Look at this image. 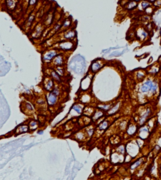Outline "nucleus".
<instances>
[{"mask_svg":"<svg viewBox=\"0 0 161 180\" xmlns=\"http://www.w3.org/2000/svg\"><path fill=\"white\" fill-rule=\"evenodd\" d=\"M76 45L74 44L73 40H63L58 43L57 49L59 51L61 50L63 52H69L73 50Z\"/></svg>","mask_w":161,"mask_h":180,"instance_id":"nucleus-1","label":"nucleus"},{"mask_svg":"<svg viewBox=\"0 0 161 180\" xmlns=\"http://www.w3.org/2000/svg\"><path fill=\"white\" fill-rule=\"evenodd\" d=\"M58 54L59 50L57 49H51L46 50L42 55V60L46 63H51Z\"/></svg>","mask_w":161,"mask_h":180,"instance_id":"nucleus-2","label":"nucleus"},{"mask_svg":"<svg viewBox=\"0 0 161 180\" xmlns=\"http://www.w3.org/2000/svg\"><path fill=\"white\" fill-rule=\"evenodd\" d=\"M62 38L63 40H73L76 37V31L73 28H69L65 31H62Z\"/></svg>","mask_w":161,"mask_h":180,"instance_id":"nucleus-3","label":"nucleus"},{"mask_svg":"<svg viewBox=\"0 0 161 180\" xmlns=\"http://www.w3.org/2000/svg\"><path fill=\"white\" fill-rule=\"evenodd\" d=\"M65 60V59L63 54H58L53 59L52 62L53 65L55 67H60V66H63Z\"/></svg>","mask_w":161,"mask_h":180,"instance_id":"nucleus-4","label":"nucleus"},{"mask_svg":"<svg viewBox=\"0 0 161 180\" xmlns=\"http://www.w3.org/2000/svg\"><path fill=\"white\" fill-rule=\"evenodd\" d=\"M155 83H154L152 80H150L146 81L142 86L141 89H140L141 92L143 93H146V92H148V91L151 92Z\"/></svg>","mask_w":161,"mask_h":180,"instance_id":"nucleus-5","label":"nucleus"},{"mask_svg":"<svg viewBox=\"0 0 161 180\" xmlns=\"http://www.w3.org/2000/svg\"><path fill=\"white\" fill-rule=\"evenodd\" d=\"M57 97L58 96L55 95L54 93H53L52 92H50L47 95V101L49 106H53L56 104L57 102Z\"/></svg>","mask_w":161,"mask_h":180,"instance_id":"nucleus-6","label":"nucleus"},{"mask_svg":"<svg viewBox=\"0 0 161 180\" xmlns=\"http://www.w3.org/2000/svg\"><path fill=\"white\" fill-rule=\"evenodd\" d=\"M44 24H38L35 28L33 35H32L33 37L34 38H38L42 35V33L44 32Z\"/></svg>","mask_w":161,"mask_h":180,"instance_id":"nucleus-7","label":"nucleus"},{"mask_svg":"<svg viewBox=\"0 0 161 180\" xmlns=\"http://www.w3.org/2000/svg\"><path fill=\"white\" fill-rule=\"evenodd\" d=\"M72 25H73L72 20L69 18H65V19H64L62 21V28L60 30L62 31L67 30L68 29L71 28V27L72 26Z\"/></svg>","mask_w":161,"mask_h":180,"instance_id":"nucleus-8","label":"nucleus"},{"mask_svg":"<svg viewBox=\"0 0 161 180\" xmlns=\"http://www.w3.org/2000/svg\"><path fill=\"white\" fill-rule=\"evenodd\" d=\"M5 3L8 10L13 11V10H15L16 6H17L18 1L17 0H6Z\"/></svg>","mask_w":161,"mask_h":180,"instance_id":"nucleus-9","label":"nucleus"},{"mask_svg":"<svg viewBox=\"0 0 161 180\" xmlns=\"http://www.w3.org/2000/svg\"><path fill=\"white\" fill-rule=\"evenodd\" d=\"M35 16H36L35 14L33 13H31L28 16V18H27V20H26L25 25L26 30H27V29H28L32 26L33 23V22L35 21Z\"/></svg>","mask_w":161,"mask_h":180,"instance_id":"nucleus-10","label":"nucleus"},{"mask_svg":"<svg viewBox=\"0 0 161 180\" xmlns=\"http://www.w3.org/2000/svg\"><path fill=\"white\" fill-rule=\"evenodd\" d=\"M91 83V79L89 77H86L81 82V88L83 90H87L89 87Z\"/></svg>","mask_w":161,"mask_h":180,"instance_id":"nucleus-11","label":"nucleus"},{"mask_svg":"<svg viewBox=\"0 0 161 180\" xmlns=\"http://www.w3.org/2000/svg\"><path fill=\"white\" fill-rule=\"evenodd\" d=\"M102 64L101 62L99 61H94L93 63L91 64V69L92 72H96L100 70L102 67Z\"/></svg>","mask_w":161,"mask_h":180,"instance_id":"nucleus-12","label":"nucleus"},{"mask_svg":"<svg viewBox=\"0 0 161 180\" xmlns=\"http://www.w3.org/2000/svg\"><path fill=\"white\" fill-rule=\"evenodd\" d=\"M54 14L51 13V14H48L46 18H45V20H44V26H49L51 25V24L52 23L53 20H54Z\"/></svg>","mask_w":161,"mask_h":180,"instance_id":"nucleus-13","label":"nucleus"},{"mask_svg":"<svg viewBox=\"0 0 161 180\" xmlns=\"http://www.w3.org/2000/svg\"><path fill=\"white\" fill-rule=\"evenodd\" d=\"M53 80H54L53 79H49L47 82V83L45 84V88L47 91H51V90L54 87V81Z\"/></svg>","mask_w":161,"mask_h":180,"instance_id":"nucleus-14","label":"nucleus"},{"mask_svg":"<svg viewBox=\"0 0 161 180\" xmlns=\"http://www.w3.org/2000/svg\"><path fill=\"white\" fill-rule=\"evenodd\" d=\"M29 130V126H27V125H23V126H20L17 129V132L19 134H22L27 132Z\"/></svg>","mask_w":161,"mask_h":180,"instance_id":"nucleus-15","label":"nucleus"},{"mask_svg":"<svg viewBox=\"0 0 161 180\" xmlns=\"http://www.w3.org/2000/svg\"><path fill=\"white\" fill-rule=\"evenodd\" d=\"M51 76H52L53 80H55V81L57 82H61L60 76L57 73L56 71L52 70V71L51 72Z\"/></svg>","mask_w":161,"mask_h":180,"instance_id":"nucleus-16","label":"nucleus"},{"mask_svg":"<svg viewBox=\"0 0 161 180\" xmlns=\"http://www.w3.org/2000/svg\"><path fill=\"white\" fill-rule=\"evenodd\" d=\"M150 109H147V111L145 112V114H144L143 115H142L141 117H140V124L142 125L143 123H145V120H146V118L148 117V115H149V114H150Z\"/></svg>","mask_w":161,"mask_h":180,"instance_id":"nucleus-17","label":"nucleus"},{"mask_svg":"<svg viewBox=\"0 0 161 180\" xmlns=\"http://www.w3.org/2000/svg\"><path fill=\"white\" fill-rule=\"evenodd\" d=\"M73 109L75 112H76L78 114H81L83 112V107L79 104L74 105L73 107Z\"/></svg>","mask_w":161,"mask_h":180,"instance_id":"nucleus-18","label":"nucleus"},{"mask_svg":"<svg viewBox=\"0 0 161 180\" xmlns=\"http://www.w3.org/2000/svg\"><path fill=\"white\" fill-rule=\"evenodd\" d=\"M57 73L59 75L60 77L61 76H64V73H65V69H64L62 66H60V67H56V70Z\"/></svg>","mask_w":161,"mask_h":180,"instance_id":"nucleus-19","label":"nucleus"},{"mask_svg":"<svg viewBox=\"0 0 161 180\" xmlns=\"http://www.w3.org/2000/svg\"><path fill=\"white\" fill-rule=\"evenodd\" d=\"M103 112L102 111H97L95 112L94 115H93V117H92V119L94 121H96L98 120V119H100V117L103 116Z\"/></svg>","mask_w":161,"mask_h":180,"instance_id":"nucleus-20","label":"nucleus"},{"mask_svg":"<svg viewBox=\"0 0 161 180\" xmlns=\"http://www.w3.org/2000/svg\"><path fill=\"white\" fill-rule=\"evenodd\" d=\"M137 3L136 1H131L128 4H127V8L128 9H132L135 8L137 6Z\"/></svg>","mask_w":161,"mask_h":180,"instance_id":"nucleus-21","label":"nucleus"},{"mask_svg":"<svg viewBox=\"0 0 161 180\" xmlns=\"http://www.w3.org/2000/svg\"><path fill=\"white\" fill-rule=\"evenodd\" d=\"M136 129H137V127H136L135 126H133V125H132V126L129 127V129H128L127 132H128V133H129L130 135H132L133 134H134L135 132Z\"/></svg>","mask_w":161,"mask_h":180,"instance_id":"nucleus-22","label":"nucleus"},{"mask_svg":"<svg viewBox=\"0 0 161 180\" xmlns=\"http://www.w3.org/2000/svg\"><path fill=\"white\" fill-rule=\"evenodd\" d=\"M108 126V123L107 121H104L99 126V129L100 130H105Z\"/></svg>","mask_w":161,"mask_h":180,"instance_id":"nucleus-23","label":"nucleus"},{"mask_svg":"<svg viewBox=\"0 0 161 180\" xmlns=\"http://www.w3.org/2000/svg\"><path fill=\"white\" fill-rule=\"evenodd\" d=\"M84 137H85V136H84V133H83L82 132H78V133H77L76 134V139L79 140H83L84 139Z\"/></svg>","mask_w":161,"mask_h":180,"instance_id":"nucleus-24","label":"nucleus"},{"mask_svg":"<svg viewBox=\"0 0 161 180\" xmlns=\"http://www.w3.org/2000/svg\"><path fill=\"white\" fill-rule=\"evenodd\" d=\"M28 126H29V128L30 129L34 130L37 127V122H35V121H32L30 123Z\"/></svg>","mask_w":161,"mask_h":180,"instance_id":"nucleus-25","label":"nucleus"},{"mask_svg":"<svg viewBox=\"0 0 161 180\" xmlns=\"http://www.w3.org/2000/svg\"><path fill=\"white\" fill-rule=\"evenodd\" d=\"M38 0H29L28 1V8H34L36 6Z\"/></svg>","mask_w":161,"mask_h":180,"instance_id":"nucleus-26","label":"nucleus"},{"mask_svg":"<svg viewBox=\"0 0 161 180\" xmlns=\"http://www.w3.org/2000/svg\"><path fill=\"white\" fill-rule=\"evenodd\" d=\"M141 6L142 9H145L146 8L150 6V3L147 1H143L142 2Z\"/></svg>","mask_w":161,"mask_h":180,"instance_id":"nucleus-27","label":"nucleus"},{"mask_svg":"<svg viewBox=\"0 0 161 180\" xmlns=\"http://www.w3.org/2000/svg\"><path fill=\"white\" fill-rule=\"evenodd\" d=\"M119 107H120V103H118V104L116 105V106H115L112 109H111L110 111L109 112V114H114L115 112H116L117 111L118 109V108H119Z\"/></svg>","mask_w":161,"mask_h":180,"instance_id":"nucleus-28","label":"nucleus"},{"mask_svg":"<svg viewBox=\"0 0 161 180\" xmlns=\"http://www.w3.org/2000/svg\"><path fill=\"white\" fill-rule=\"evenodd\" d=\"M142 162V161L141 160V159H140V160H138V161H137L136 162H135L133 165L132 166V167H131V168H132V169H135L136 167H137L138 166H139L140 164H141Z\"/></svg>","mask_w":161,"mask_h":180,"instance_id":"nucleus-29","label":"nucleus"},{"mask_svg":"<svg viewBox=\"0 0 161 180\" xmlns=\"http://www.w3.org/2000/svg\"><path fill=\"white\" fill-rule=\"evenodd\" d=\"M99 107H100V109H103V110H107L110 109V105H103L99 106Z\"/></svg>","mask_w":161,"mask_h":180,"instance_id":"nucleus-30","label":"nucleus"},{"mask_svg":"<svg viewBox=\"0 0 161 180\" xmlns=\"http://www.w3.org/2000/svg\"><path fill=\"white\" fill-rule=\"evenodd\" d=\"M26 107L27 109L28 110H33V107L32 105L30 104V103H27L26 104Z\"/></svg>","mask_w":161,"mask_h":180,"instance_id":"nucleus-31","label":"nucleus"},{"mask_svg":"<svg viewBox=\"0 0 161 180\" xmlns=\"http://www.w3.org/2000/svg\"><path fill=\"white\" fill-rule=\"evenodd\" d=\"M93 132H94V130L92 129H87V133L89 136H91L92 135Z\"/></svg>","mask_w":161,"mask_h":180,"instance_id":"nucleus-32","label":"nucleus"},{"mask_svg":"<svg viewBox=\"0 0 161 180\" xmlns=\"http://www.w3.org/2000/svg\"><path fill=\"white\" fill-rule=\"evenodd\" d=\"M154 3L157 6H161V0H156V1Z\"/></svg>","mask_w":161,"mask_h":180,"instance_id":"nucleus-33","label":"nucleus"},{"mask_svg":"<svg viewBox=\"0 0 161 180\" xmlns=\"http://www.w3.org/2000/svg\"><path fill=\"white\" fill-rule=\"evenodd\" d=\"M44 102H45V100L44 99H40L37 101V103H38V104H42Z\"/></svg>","mask_w":161,"mask_h":180,"instance_id":"nucleus-34","label":"nucleus"},{"mask_svg":"<svg viewBox=\"0 0 161 180\" xmlns=\"http://www.w3.org/2000/svg\"><path fill=\"white\" fill-rule=\"evenodd\" d=\"M137 77H140V78H142V77H144V75H143L142 73H138L137 74Z\"/></svg>","mask_w":161,"mask_h":180,"instance_id":"nucleus-35","label":"nucleus"},{"mask_svg":"<svg viewBox=\"0 0 161 180\" xmlns=\"http://www.w3.org/2000/svg\"><path fill=\"white\" fill-rule=\"evenodd\" d=\"M149 1H150V3H154V2L156 1V0H149Z\"/></svg>","mask_w":161,"mask_h":180,"instance_id":"nucleus-36","label":"nucleus"},{"mask_svg":"<svg viewBox=\"0 0 161 180\" xmlns=\"http://www.w3.org/2000/svg\"><path fill=\"white\" fill-rule=\"evenodd\" d=\"M38 133L40 134H41L44 133V132H43V131H40V132H38Z\"/></svg>","mask_w":161,"mask_h":180,"instance_id":"nucleus-37","label":"nucleus"},{"mask_svg":"<svg viewBox=\"0 0 161 180\" xmlns=\"http://www.w3.org/2000/svg\"><path fill=\"white\" fill-rule=\"evenodd\" d=\"M140 1V0H135V1Z\"/></svg>","mask_w":161,"mask_h":180,"instance_id":"nucleus-38","label":"nucleus"},{"mask_svg":"<svg viewBox=\"0 0 161 180\" xmlns=\"http://www.w3.org/2000/svg\"></svg>","mask_w":161,"mask_h":180,"instance_id":"nucleus-39","label":"nucleus"}]
</instances>
